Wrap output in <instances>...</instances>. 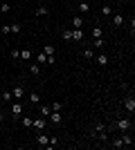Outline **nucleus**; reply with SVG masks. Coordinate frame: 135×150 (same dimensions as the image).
Listing matches in <instances>:
<instances>
[{"mask_svg": "<svg viewBox=\"0 0 135 150\" xmlns=\"http://www.w3.org/2000/svg\"><path fill=\"white\" fill-rule=\"evenodd\" d=\"M34 61L39 63V65H43V63H47V54H43V52H39V54L34 56Z\"/></svg>", "mask_w": 135, "mask_h": 150, "instance_id": "aec40b11", "label": "nucleus"}, {"mask_svg": "<svg viewBox=\"0 0 135 150\" xmlns=\"http://www.w3.org/2000/svg\"><path fill=\"white\" fill-rule=\"evenodd\" d=\"M92 47L95 50H104L106 47V38H92Z\"/></svg>", "mask_w": 135, "mask_h": 150, "instance_id": "4468645a", "label": "nucleus"}, {"mask_svg": "<svg viewBox=\"0 0 135 150\" xmlns=\"http://www.w3.org/2000/svg\"><path fill=\"white\" fill-rule=\"evenodd\" d=\"M34 13H36L39 18H41V16H50V9H47V7H45V5H39V7H36V9H34Z\"/></svg>", "mask_w": 135, "mask_h": 150, "instance_id": "f8f14e48", "label": "nucleus"}, {"mask_svg": "<svg viewBox=\"0 0 135 150\" xmlns=\"http://www.w3.org/2000/svg\"><path fill=\"white\" fill-rule=\"evenodd\" d=\"M29 74H32V76H39V74H41V65H39L36 61L29 65Z\"/></svg>", "mask_w": 135, "mask_h": 150, "instance_id": "2eb2a0df", "label": "nucleus"}, {"mask_svg": "<svg viewBox=\"0 0 135 150\" xmlns=\"http://www.w3.org/2000/svg\"><path fill=\"white\" fill-rule=\"evenodd\" d=\"M108 63H110L108 54H97V65H99V67H106Z\"/></svg>", "mask_w": 135, "mask_h": 150, "instance_id": "1a4fd4ad", "label": "nucleus"}, {"mask_svg": "<svg viewBox=\"0 0 135 150\" xmlns=\"http://www.w3.org/2000/svg\"><path fill=\"white\" fill-rule=\"evenodd\" d=\"M32 117H23V125H25V128H32Z\"/></svg>", "mask_w": 135, "mask_h": 150, "instance_id": "2f4dec72", "label": "nucleus"}, {"mask_svg": "<svg viewBox=\"0 0 135 150\" xmlns=\"http://www.w3.org/2000/svg\"><path fill=\"white\" fill-rule=\"evenodd\" d=\"M124 110H126V112H131V114L135 112V99H133V94L124 99Z\"/></svg>", "mask_w": 135, "mask_h": 150, "instance_id": "39448f33", "label": "nucleus"}, {"mask_svg": "<svg viewBox=\"0 0 135 150\" xmlns=\"http://www.w3.org/2000/svg\"><path fill=\"white\" fill-rule=\"evenodd\" d=\"M11 96L16 101H20L23 99V85H14V90H11Z\"/></svg>", "mask_w": 135, "mask_h": 150, "instance_id": "ddd939ff", "label": "nucleus"}, {"mask_svg": "<svg viewBox=\"0 0 135 150\" xmlns=\"http://www.w3.org/2000/svg\"><path fill=\"white\" fill-rule=\"evenodd\" d=\"M110 20H113V27H115V29H119V27L124 25V16H122V13H115Z\"/></svg>", "mask_w": 135, "mask_h": 150, "instance_id": "9d476101", "label": "nucleus"}, {"mask_svg": "<svg viewBox=\"0 0 135 150\" xmlns=\"http://www.w3.org/2000/svg\"><path fill=\"white\" fill-rule=\"evenodd\" d=\"M11 11V5H9V2H2V5H0V13H9Z\"/></svg>", "mask_w": 135, "mask_h": 150, "instance_id": "cd10ccee", "label": "nucleus"}, {"mask_svg": "<svg viewBox=\"0 0 135 150\" xmlns=\"http://www.w3.org/2000/svg\"><path fill=\"white\" fill-rule=\"evenodd\" d=\"M63 117H61V110H52L50 117H47V123H54V125H61Z\"/></svg>", "mask_w": 135, "mask_h": 150, "instance_id": "20e7f679", "label": "nucleus"}, {"mask_svg": "<svg viewBox=\"0 0 135 150\" xmlns=\"http://www.w3.org/2000/svg\"><path fill=\"white\" fill-rule=\"evenodd\" d=\"M43 54H47V56H54V54H56L54 45H45V47H43Z\"/></svg>", "mask_w": 135, "mask_h": 150, "instance_id": "b1692460", "label": "nucleus"}, {"mask_svg": "<svg viewBox=\"0 0 135 150\" xmlns=\"http://www.w3.org/2000/svg\"><path fill=\"white\" fill-rule=\"evenodd\" d=\"M84 38H86L84 29H72V40L74 43H84Z\"/></svg>", "mask_w": 135, "mask_h": 150, "instance_id": "0eeeda50", "label": "nucleus"}, {"mask_svg": "<svg viewBox=\"0 0 135 150\" xmlns=\"http://www.w3.org/2000/svg\"><path fill=\"white\" fill-rule=\"evenodd\" d=\"M0 5H2V0H0Z\"/></svg>", "mask_w": 135, "mask_h": 150, "instance_id": "e433bc0d", "label": "nucleus"}, {"mask_svg": "<svg viewBox=\"0 0 135 150\" xmlns=\"http://www.w3.org/2000/svg\"><path fill=\"white\" fill-rule=\"evenodd\" d=\"M113 148H124V144H122V137H113Z\"/></svg>", "mask_w": 135, "mask_h": 150, "instance_id": "c85d7f7f", "label": "nucleus"}, {"mask_svg": "<svg viewBox=\"0 0 135 150\" xmlns=\"http://www.w3.org/2000/svg\"><path fill=\"white\" fill-rule=\"evenodd\" d=\"M0 92H2V85H0Z\"/></svg>", "mask_w": 135, "mask_h": 150, "instance_id": "c9c22d12", "label": "nucleus"}, {"mask_svg": "<svg viewBox=\"0 0 135 150\" xmlns=\"http://www.w3.org/2000/svg\"><path fill=\"white\" fill-rule=\"evenodd\" d=\"M56 146H59V139L56 137H50V144L45 146V148H56Z\"/></svg>", "mask_w": 135, "mask_h": 150, "instance_id": "7c9ffc66", "label": "nucleus"}, {"mask_svg": "<svg viewBox=\"0 0 135 150\" xmlns=\"http://www.w3.org/2000/svg\"><path fill=\"white\" fill-rule=\"evenodd\" d=\"M122 144H124V148H133V134L131 132H124L122 134Z\"/></svg>", "mask_w": 135, "mask_h": 150, "instance_id": "6e6552de", "label": "nucleus"}, {"mask_svg": "<svg viewBox=\"0 0 135 150\" xmlns=\"http://www.w3.org/2000/svg\"><path fill=\"white\" fill-rule=\"evenodd\" d=\"M11 34H20V31H23V27H20V23H11Z\"/></svg>", "mask_w": 135, "mask_h": 150, "instance_id": "bb28decb", "label": "nucleus"}, {"mask_svg": "<svg viewBox=\"0 0 135 150\" xmlns=\"http://www.w3.org/2000/svg\"><path fill=\"white\" fill-rule=\"evenodd\" d=\"M0 101H2V103H9V101H14L11 92H7V90H2V92H0Z\"/></svg>", "mask_w": 135, "mask_h": 150, "instance_id": "dca6fc26", "label": "nucleus"}, {"mask_svg": "<svg viewBox=\"0 0 135 150\" xmlns=\"http://www.w3.org/2000/svg\"><path fill=\"white\" fill-rule=\"evenodd\" d=\"M101 130H106V125H104V123H95V130H92V132H101Z\"/></svg>", "mask_w": 135, "mask_h": 150, "instance_id": "473e14b6", "label": "nucleus"}, {"mask_svg": "<svg viewBox=\"0 0 135 150\" xmlns=\"http://www.w3.org/2000/svg\"><path fill=\"white\" fill-rule=\"evenodd\" d=\"M32 50H20V58H18V63H29L32 61Z\"/></svg>", "mask_w": 135, "mask_h": 150, "instance_id": "423d86ee", "label": "nucleus"}, {"mask_svg": "<svg viewBox=\"0 0 135 150\" xmlns=\"http://www.w3.org/2000/svg\"><path fill=\"white\" fill-rule=\"evenodd\" d=\"M9 56H11V61L18 63V58H20V50H11V52H9Z\"/></svg>", "mask_w": 135, "mask_h": 150, "instance_id": "c756f323", "label": "nucleus"}, {"mask_svg": "<svg viewBox=\"0 0 135 150\" xmlns=\"http://www.w3.org/2000/svg\"><path fill=\"white\" fill-rule=\"evenodd\" d=\"M45 128H47V119H45V117H39V119H34V121H32V130L43 132Z\"/></svg>", "mask_w": 135, "mask_h": 150, "instance_id": "7ed1b4c3", "label": "nucleus"}, {"mask_svg": "<svg viewBox=\"0 0 135 150\" xmlns=\"http://www.w3.org/2000/svg\"><path fill=\"white\" fill-rule=\"evenodd\" d=\"M113 130L131 132V130H133V121H131V119H117V121H113Z\"/></svg>", "mask_w": 135, "mask_h": 150, "instance_id": "f257e3e1", "label": "nucleus"}, {"mask_svg": "<svg viewBox=\"0 0 135 150\" xmlns=\"http://www.w3.org/2000/svg\"><path fill=\"white\" fill-rule=\"evenodd\" d=\"M81 56H84L86 61H90V58H95V50H92V47H86V50H84V54H81Z\"/></svg>", "mask_w": 135, "mask_h": 150, "instance_id": "6ab92c4d", "label": "nucleus"}, {"mask_svg": "<svg viewBox=\"0 0 135 150\" xmlns=\"http://www.w3.org/2000/svg\"><path fill=\"white\" fill-rule=\"evenodd\" d=\"M9 108H11V119H14V121H18L20 117H23V103L14 99V101H11V105H9Z\"/></svg>", "mask_w": 135, "mask_h": 150, "instance_id": "f03ea898", "label": "nucleus"}, {"mask_svg": "<svg viewBox=\"0 0 135 150\" xmlns=\"http://www.w3.org/2000/svg\"><path fill=\"white\" fill-rule=\"evenodd\" d=\"M29 103H34V105H39L41 103V96L36 92H29Z\"/></svg>", "mask_w": 135, "mask_h": 150, "instance_id": "393cba45", "label": "nucleus"}, {"mask_svg": "<svg viewBox=\"0 0 135 150\" xmlns=\"http://www.w3.org/2000/svg\"><path fill=\"white\" fill-rule=\"evenodd\" d=\"M126 2H135V0H126Z\"/></svg>", "mask_w": 135, "mask_h": 150, "instance_id": "f704fd0d", "label": "nucleus"}, {"mask_svg": "<svg viewBox=\"0 0 135 150\" xmlns=\"http://www.w3.org/2000/svg\"><path fill=\"white\" fill-rule=\"evenodd\" d=\"M88 11H90V2H86V0L79 2V13H88Z\"/></svg>", "mask_w": 135, "mask_h": 150, "instance_id": "5701e85b", "label": "nucleus"}, {"mask_svg": "<svg viewBox=\"0 0 135 150\" xmlns=\"http://www.w3.org/2000/svg\"><path fill=\"white\" fill-rule=\"evenodd\" d=\"M36 141H39V146H41V148H45V146L50 144V137H47L45 132H39V137H36Z\"/></svg>", "mask_w": 135, "mask_h": 150, "instance_id": "9b49d317", "label": "nucleus"}, {"mask_svg": "<svg viewBox=\"0 0 135 150\" xmlns=\"http://www.w3.org/2000/svg\"><path fill=\"white\" fill-rule=\"evenodd\" d=\"M101 16H104V18H110V16H113V7H110V5H104L101 7Z\"/></svg>", "mask_w": 135, "mask_h": 150, "instance_id": "a211bd4d", "label": "nucleus"}, {"mask_svg": "<svg viewBox=\"0 0 135 150\" xmlns=\"http://www.w3.org/2000/svg\"><path fill=\"white\" fill-rule=\"evenodd\" d=\"M39 112H41V117H45V119H47V117H50V112H52V108H50V105H41Z\"/></svg>", "mask_w": 135, "mask_h": 150, "instance_id": "4be33fe9", "label": "nucleus"}, {"mask_svg": "<svg viewBox=\"0 0 135 150\" xmlns=\"http://www.w3.org/2000/svg\"><path fill=\"white\" fill-rule=\"evenodd\" d=\"M81 27H84V18L74 16V18H72V29H81Z\"/></svg>", "mask_w": 135, "mask_h": 150, "instance_id": "f3484780", "label": "nucleus"}, {"mask_svg": "<svg viewBox=\"0 0 135 150\" xmlns=\"http://www.w3.org/2000/svg\"><path fill=\"white\" fill-rule=\"evenodd\" d=\"M0 31L7 36V34H11V27H9V25H2V29H0Z\"/></svg>", "mask_w": 135, "mask_h": 150, "instance_id": "72a5a7b5", "label": "nucleus"}, {"mask_svg": "<svg viewBox=\"0 0 135 150\" xmlns=\"http://www.w3.org/2000/svg\"><path fill=\"white\" fill-rule=\"evenodd\" d=\"M92 38H104V29H101L99 25L92 27Z\"/></svg>", "mask_w": 135, "mask_h": 150, "instance_id": "412c9836", "label": "nucleus"}, {"mask_svg": "<svg viewBox=\"0 0 135 150\" xmlns=\"http://www.w3.org/2000/svg\"><path fill=\"white\" fill-rule=\"evenodd\" d=\"M61 38L63 40H72V29H61Z\"/></svg>", "mask_w": 135, "mask_h": 150, "instance_id": "a878e982", "label": "nucleus"}]
</instances>
